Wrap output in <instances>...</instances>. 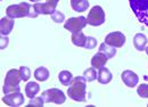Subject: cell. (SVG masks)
<instances>
[{"label": "cell", "mask_w": 148, "mask_h": 107, "mask_svg": "<svg viewBox=\"0 0 148 107\" xmlns=\"http://www.w3.org/2000/svg\"><path fill=\"white\" fill-rule=\"evenodd\" d=\"M125 40L127 38L125 36L120 32V31H115V32H111L110 34H107L106 38H105V43L110 45L112 47H115V48H121L124 46L125 43Z\"/></svg>", "instance_id": "ba28073f"}, {"label": "cell", "mask_w": 148, "mask_h": 107, "mask_svg": "<svg viewBox=\"0 0 148 107\" xmlns=\"http://www.w3.org/2000/svg\"><path fill=\"white\" fill-rule=\"evenodd\" d=\"M129 2L138 21L148 27V0H129Z\"/></svg>", "instance_id": "3957f363"}, {"label": "cell", "mask_w": 148, "mask_h": 107, "mask_svg": "<svg viewBox=\"0 0 148 107\" xmlns=\"http://www.w3.org/2000/svg\"><path fill=\"white\" fill-rule=\"evenodd\" d=\"M39 91H40V86L38 84L37 82H29L26 84V87H25V93L30 99L34 98Z\"/></svg>", "instance_id": "e0dca14e"}, {"label": "cell", "mask_w": 148, "mask_h": 107, "mask_svg": "<svg viewBox=\"0 0 148 107\" xmlns=\"http://www.w3.org/2000/svg\"><path fill=\"white\" fill-rule=\"evenodd\" d=\"M105 19H106V15H105L104 9L100 6H93L92 9L89 12V15L87 17V22H88L89 25L99 26V25L105 23Z\"/></svg>", "instance_id": "8992f818"}, {"label": "cell", "mask_w": 148, "mask_h": 107, "mask_svg": "<svg viewBox=\"0 0 148 107\" xmlns=\"http://www.w3.org/2000/svg\"><path fill=\"white\" fill-rule=\"evenodd\" d=\"M86 40H87V36L82 33V31L72 33V42L77 47H84Z\"/></svg>", "instance_id": "ffe728a7"}, {"label": "cell", "mask_w": 148, "mask_h": 107, "mask_svg": "<svg viewBox=\"0 0 148 107\" xmlns=\"http://www.w3.org/2000/svg\"><path fill=\"white\" fill-rule=\"evenodd\" d=\"M107 59H108V57L105 54L99 51V53H97L91 58V66L99 70V69H101V67L105 66V64L107 63Z\"/></svg>", "instance_id": "4fadbf2b"}, {"label": "cell", "mask_w": 148, "mask_h": 107, "mask_svg": "<svg viewBox=\"0 0 148 107\" xmlns=\"http://www.w3.org/2000/svg\"><path fill=\"white\" fill-rule=\"evenodd\" d=\"M50 16H51V19H53L55 23H63V22L65 21V15H64L63 13L58 12V10H55Z\"/></svg>", "instance_id": "d4e9b609"}, {"label": "cell", "mask_w": 148, "mask_h": 107, "mask_svg": "<svg viewBox=\"0 0 148 107\" xmlns=\"http://www.w3.org/2000/svg\"><path fill=\"white\" fill-rule=\"evenodd\" d=\"M46 1H50V2H53V3H55V5H57L59 0H46Z\"/></svg>", "instance_id": "f1b7e54d"}, {"label": "cell", "mask_w": 148, "mask_h": 107, "mask_svg": "<svg viewBox=\"0 0 148 107\" xmlns=\"http://www.w3.org/2000/svg\"><path fill=\"white\" fill-rule=\"evenodd\" d=\"M33 7L36 8V10L38 12V14L40 15H51L56 10V7L57 5L50 2V1H46L43 3H39V2H36L33 5Z\"/></svg>", "instance_id": "30bf717a"}, {"label": "cell", "mask_w": 148, "mask_h": 107, "mask_svg": "<svg viewBox=\"0 0 148 107\" xmlns=\"http://www.w3.org/2000/svg\"><path fill=\"white\" fill-rule=\"evenodd\" d=\"M19 73H21V76H22L23 81H27L31 76V71L27 66H21L19 67Z\"/></svg>", "instance_id": "cb8c5ba5"}, {"label": "cell", "mask_w": 148, "mask_h": 107, "mask_svg": "<svg viewBox=\"0 0 148 107\" xmlns=\"http://www.w3.org/2000/svg\"><path fill=\"white\" fill-rule=\"evenodd\" d=\"M146 53H147V55H148V46L146 47Z\"/></svg>", "instance_id": "4dcf8cb0"}, {"label": "cell", "mask_w": 148, "mask_h": 107, "mask_svg": "<svg viewBox=\"0 0 148 107\" xmlns=\"http://www.w3.org/2000/svg\"><path fill=\"white\" fill-rule=\"evenodd\" d=\"M83 76L86 78L87 81H93L98 78V72H96L95 67H90V69H87L83 72Z\"/></svg>", "instance_id": "7402d4cb"}, {"label": "cell", "mask_w": 148, "mask_h": 107, "mask_svg": "<svg viewBox=\"0 0 148 107\" xmlns=\"http://www.w3.org/2000/svg\"><path fill=\"white\" fill-rule=\"evenodd\" d=\"M133 45H134L136 49L139 50V51L146 50V47H147V38L145 36V34H143V33H137L134 36V38H133Z\"/></svg>", "instance_id": "5bb4252c"}, {"label": "cell", "mask_w": 148, "mask_h": 107, "mask_svg": "<svg viewBox=\"0 0 148 107\" xmlns=\"http://www.w3.org/2000/svg\"><path fill=\"white\" fill-rule=\"evenodd\" d=\"M58 80L63 86L69 87L73 80V75L70 71H62L58 75Z\"/></svg>", "instance_id": "d6986e66"}, {"label": "cell", "mask_w": 148, "mask_h": 107, "mask_svg": "<svg viewBox=\"0 0 148 107\" xmlns=\"http://www.w3.org/2000/svg\"><path fill=\"white\" fill-rule=\"evenodd\" d=\"M88 24L87 22V17H83V16H79V17H71L69 18L65 24H64V29L72 32V33H75V32H81L86 25Z\"/></svg>", "instance_id": "52a82bcc"}, {"label": "cell", "mask_w": 148, "mask_h": 107, "mask_svg": "<svg viewBox=\"0 0 148 107\" xmlns=\"http://www.w3.org/2000/svg\"><path fill=\"white\" fill-rule=\"evenodd\" d=\"M30 1H32V2H38L39 0H30Z\"/></svg>", "instance_id": "f546056e"}, {"label": "cell", "mask_w": 148, "mask_h": 107, "mask_svg": "<svg viewBox=\"0 0 148 107\" xmlns=\"http://www.w3.org/2000/svg\"><path fill=\"white\" fill-rule=\"evenodd\" d=\"M14 27V18L2 17L0 19V33L1 36H8Z\"/></svg>", "instance_id": "7c38bea8"}, {"label": "cell", "mask_w": 148, "mask_h": 107, "mask_svg": "<svg viewBox=\"0 0 148 107\" xmlns=\"http://www.w3.org/2000/svg\"><path fill=\"white\" fill-rule=\"evenodd\" d=\"M24 96L21 91H15L10 93H6V96L2 98V102L8 106L17 107L24 104Z\"/></svg>", "instance_id": "9c48e42d"}, {"label": "cell", "mask_w": 148, "mask_h": 107, "mask_svg": "<svg viewBox=\"0 0 148 107\" xmlns=\"http://www.w3.org/2000/svg\"><path fill=\"white\" fill-rule=\"evenodd\" d=\"M137 92L141 98H148V84L143 83L141 86H139L137 89Z\"/></svg>", "instance_id": "484cf974"}, {"label": "cell", "mask_w": 148, "mask_h": 107, "mask_svg": "<svg viewBox=\"0 0 148 107\" xmlns=\"http://www.w3.org/2000/svg\"><path fill=\"white\" fill-rule=\"evenodd\" d=\"M71 6L75 12L83 13L89 8V1L88 0H71Z\"/></svg>", "instance_id": "2e32d148"}, {"label": "cell", "mask_w": 148, "mask_h": 107, "mask_svg": "<svg viewBox=\"0 0 148 107\" xmlns=\"http://www.w3.org/2000/svg\"><path fill=\"white\" fill-rule=\"evenodd\" d=\"M34 78L37 79L38 81H41V82L47 81L49 79V71H48V69L43 67V66L38 67L37 70L34 71Z\"/></svg>", "instance_id": "ac0fdd59"}, {"label": "cell", "mask_w": 148, "mask_h": 107, "mask_svg": "<svg viewBox=\"0 0 148 107\" xmlns=\"http://www.w3.org/2000/svg\"><path fill=\"white\" fill-rule=\"evenodd\" d=\"M99 51L104 53L108 57V59H110V58H113V57L116 55V48H115V47H112V46L105 43V42H103V43L99 46Z\"/></svg>", "instance_id": "44dd1931"}, {"label": "cell", "mask_w": 148, "mask_h": 107, "mask_svg": "<svg viewBox=\"0 0 148 107\" xmlns=\"http://www.w3.org/2000/svg\"><path fill=\"white\" fill-rule=\"evenodd\" d=\"M96 46H97V40H96L93 36H87L84 48H86V49H93Z\"/></svg>", "instance_id": "4316f807"}, {"label": "cell", "mask_w": 148, "mask_h": 107, "mask_svg": "<svg viewBox=\"0 0 148 107\" xmlns=\"http://www.w3.org/2000/svg\"><path fill=\"white\" fill-rule=\"evenodd\" d=\"M31 5L27 2H21L17 5H10L6 9V15L10 18H23L29 17L30 10H31Z\"/></svg>", "instance_id": "277c9868"}, {"label": "cell", "mask_w": 148, "mask_h": 107, "mask_svg": "<svg viewBox=\"0 0 148 107\" xmlns=\"http://www.w3.org/2000/svg\"><path fill=\"white\" fill-rule=\"evenodd\" d=\"M121 78H122V81L125 86H128L130 88H133L138 84L139 82V76L134 73L133 71H130V70H125L123 71V73L121 74Z\"/></svg>", "instance_id": "8fae6325"}, {"label": "cell", "mask_w": 148, "mask_h": 107, "mask_svg": "<svg viewBox=\"0 0 148 107\" xmlns=\"http://www.w3.org/2000/svg\"><path fill=\"white\" fill-rule=\"evenodd\" d=\"M112 73L111 71L107 69V67H101V69H99V71H98V82L99 83H101V84H107V83H110L112 81Z\"/></svg>", "instance_id": "9a60e30c"}, {"label": "cell", "mask_w": 148, "mask_h": 107, "mask_svg": "<svg viewBox=\"0 0 148 107\" xmlns=\"http://www.w3.org/2000/svg\"><path fill=\"white\" fill-rule=\"evenodd\" d=\"M67 95L70 98H72L75 102H86V95H87V80L84 76H76L73 78Z\"/></svg>", "instance_id": "6da1fadb"}, {"label": "cell", "mask_w": 148, "mask_h": 107, "mask_svg": "<svg viewBox=\"0 0 148 107\" xmlns=\"http://www.w3.org/2000/svg\"><path fill=\"white\" fill-rule=\"evenodd\" d=\"M8 46V38L7 36H1V42H0V48L5 49Z\"/></svg>", "instance_id": "83f0119b"}, {"label": "cell", "mask_w": 148, "mask_h": 107, "mask_svg": "<svg viewBox=\"0 0 148 107\" xmlns=\"http://www.w3.org/2000/svg\"><path fill=\"white\" fill-rule=\"evenodd\" d=\"M45 103H46V102H45L43 97H42V96H40V97H34V98H32V99H31V102L29 103V105H27V106L42 107Z\"/></svg>", "instance_id": "603a6c76"}, {"label": "cell", "mask_w": 148, "mask_h": 107, "mask_svg": "<svg viewBox=\"0 0 148 107\" xmlns=\"http://www.w3.org/2000/svg\"><path fill=\"white\" fill-rule=\"evenodd\" d=\"M41 96L43 97L46 103H54L56 105H62L66 100L65 93L60 89H57V88H51V89L46 90V91L42 92Z\"/></svg>", "instance_id": "5b68a950"}, {"label": "cell", "mask_w": 148, "mask_h": 107, "mask_svg": "<svg viewBox=\"0 0 148 107\" xmlns=\"http://www.w3.org/2000/svg\"><path fill=\"white\" fill-rule=\"evenodd\" d=\"M21 80H22V76H21L19 70H16V69L9 70L5 78V83H3V88H2L3 93L21 91V88H19Z\"/></svg>", "instance_id": "7a4b0ae2"}]
</instances>
